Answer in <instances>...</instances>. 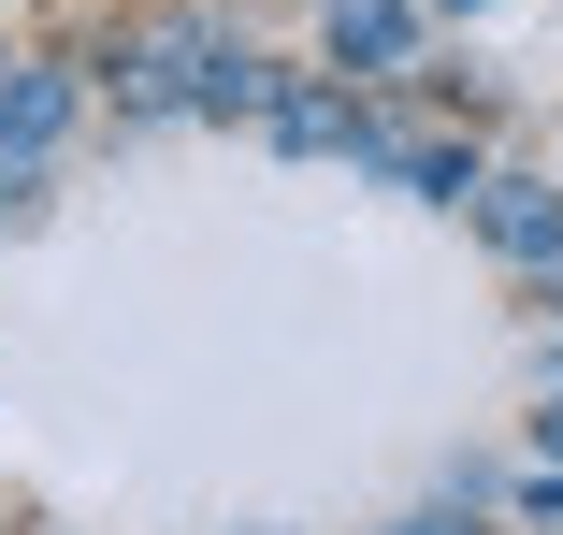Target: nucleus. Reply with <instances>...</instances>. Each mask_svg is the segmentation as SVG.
I'll return each instance as SVG.
<instances>
[{
	"label": "nucleus",
	"mask_w": 563,
	"mask_h": 535,
	"mask_svg": "<svg viewBox=\"0 0 563 535\" xmlns=\"http://www.w3.org/2000/svg\"><path fill=\"white\" fill-rule=\"evenodd\" d=\"M477 232H492L520 275H563V188H549V174H492V188H477Z\"/></svg>",
	"instance_id": "obj_1"
},
{
	"label": "nucleus",
	"mask_w": 563,
	"mask_h": 535,
	"mask_svg": "<svg viewBox=\"0 0 563 535\" xmlns=\"http://www.w3.org/2000/svg\"><path fill=\"white\" fill-rule=\"evenodd\" d=\"M58 131H73V58H15V73H0V160L30 174Z\"/></svg>",
	"instance_id": "obj_2"
},
{
	"label": "nucleus",
	"mask_w": 563,
	"mask_h": 535,
	"mask_svg": "<svg viewBox=\"0 0 563 535\" xmlns=\"http://www.w3.org/2000/svg\"><path fill=\"white\" fill-rule=\"evenodd\" d=\"M332 58L405 73V58H419V15H405V0H332Z\"/></svg>",
	"instance_id": "obj_3"
},
{
	"label": "nucleus",
	"mask_w": 563,
	"mask_h": 535,
	"mask_svg": "<svg viewBox=\"0 0 563 535\" xmlns=\"http://www.w3.org/2000/svg\"><path fill=\"white\" fill-rule=\"evenodd\" d=\"M390 174H405L419 203H477V188H492V160H477V145H405V131H390Z\"/></svg>",
	"instance_id": "obj_4"
},
{
	"label": "nucleus",
	"mask_w": 563,
	"mask_h": 535,
	"mask_svg": "<svg viewBox=\"0 0 563 535\" xmlns=\"http://www.w3.org/2000/svg\"><path fill=\"white\" fill-rule=\"evenodd\" d=\"M275 145H362V117L332 87H275Z\"/></svg>",
	"instance_id": "obj_5"
},
{
	"label": "nucleus",
	"mask_w": 563,
	"mask_h": 535,
	"mask_svg": "<svg viewBox=\"0 0 563 535\" xmlns=\"http://www.w3.org/2000/svg\"><path fill=\"white\" fill-rule=\"evenodd\" d=\"M390 535H477V492H448V506H419V521H390Z\"/></svg>",
	"instance_id": "obj_6"
},
{
	"label": "nucleus",
	"mask_w": 563,
	"mask_h": 535,
	"mask_svg": "<svg viewBox=\"0 0 563 535\" xmlns=\"http://www.w3.org/2000/svg\"><path fill=\"white\" fill-rule=\"evenodd\" d=\"M534 449H549V463H563V391H549V405H534Z\"/></svg>",
	"instance_id": "obj_7"
},
{
	"label": "nucleus",
	"mask_w": 563,
	"mask_h": 535,
	"mask_svg": "<svg viewBox=\"0 0 563 535\" xmlns=\"http://www.w3.org/2000/svg\"><path fill=\"white\" fill-rule=\"evenodd\" d=\"M549 362H563V334H549Z\"/></svg>",
	"instance_id": "obj_8"
}]
</instances>
